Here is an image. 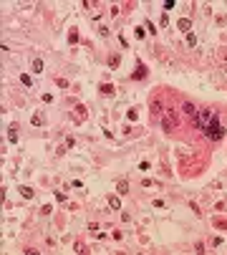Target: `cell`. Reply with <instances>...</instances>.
<instances>
[{"instance_id": "obj_5", "label": "cell", "mask_w": 227, "mask_h": 255, "mask_svg": "<svg viewBox=\"0 0 227 255\" xmlns=\"http://www.w3.org/2000/svg\"><path fill=\"white\" fill-rule=\"evenodd\" d=\"M109 207H111V210H121V200L116 197V194H111V197H109Z\"/></svg>"}, {"instance_id": "obj_16", "label": "cell", "mask_w": 227, "mask_h": 255, "mask_svg": "<svg viewBox=\"0 0 227 255\" xmlns=\"http://www.w3.org/2000/svg\"><path fill=\"white\" fill-rule=\"evenodd\" d=\"M20 81H23V84H25V86H30V84H33V81H30V76H25V73H23V76H20Z\"/></svg>"}, {"instance_id": "obj_14", "label": "cell", "mask_w": 227, "mask_h": 255, "mask_svg": "<svg viewBox=\"0 0 227 255\" xmlns=\"http://www.w3.org/2000/svg\"><path fill=\"white\" fill-rule=\"evenodd\" d=\"M33 124H35V126H41V124H43V116H41V114H35V116H33Z\"/></svg>"}, {"instance_id": "obj_10", "label": "cell", "mask_w": 227, "mask_h": 255, "mask_svg": "<svg viewBox=\"0 0 227 255\" xmlns=\"http://www.w3.org/2000/svg\"><path fill=\"white\" fill-rule=\"evenodd\" d=\"M20 194H23L25 200H30V197H33V189H30V187H20Z\"/></svg>"}, {"instance_id": "obj_7", "label": "cell", "mask_w": 227, "mask_h": 255, "mask_svg": "<svg viewBox=\"0 0 227 255\" xmlns=\"http://www.w3.org/2000/svg\"><path fill=\"white\" fill-rule=\"evenodd\" d=\"M179 28H182L184 33H189V28H192V23H189L187 18H182V20H179Z\"/></svg>"}, {"instance_id": "obj_9", "label": "cell", "mask_w": 227, "mask_h": 255, "mask_svg": "<svg viewBox=\"0 0 227 255\" xmlns=\"http://www.w3.org/2000/svg\"><path fill=\"white\" fill-rule=\"evenodd\" d=\"M101 93H104V96H111V93H114V86H111V84H104V86H101Z\"/></svg>"}, {"instance_id": "obj_3", "label": "cell", "mask_w": 227, "mask_h": 255, "mask_svg": "<svg viewBox=\"0 0 227 255\" xmlns=\"http://www.w3.org/2000/svg\"><path fill=\"white\" fill-rule=\"evenodd\" d=\"M162 126H164L167 131H174V129H177V114H174V111H167L164 119H162Z\"/></svg>"}, {"instance_id": "obj_6", "label": "cell", "mask_w": 227, "mask_h": 255, "mask_svg": "<svg viewBox=\"0 0 227 255\" xmlns=\"http://www.w3.org/2000/svg\"><path fill=\"white\" fill-rule=\"evenodd\" d=\"M144 76H146V68H144V66L139 63V66H136V71H134V78L139 81V78H144Z\"/></svg>"}, {"instance_id": "obj_4", "label": "cell", "mask_w": 227, "mask_h": 255, "mask_svg": "<svg viewBox=\"0 0 227 255\" xmlns=\"http://www.w3.org/2000/svg\"><path fill=\"white\" fill-rule=\"evenodd\" d=\"M182 111H184V114H187V116H189V119H192V121H194V119H197V109H194V106H192V104H189V101H187V104H184V106H182Z\"/></svg>"}, {"instance_id": "obj_12", "label": "cell", "mask_w": 227, "mask_h": 255, "mask_svg": "<svg viewBox=\"0 0 227 255\" xmlns=\"http://www.w3.org/2000/svg\"><path fill=\"white\" fill-rule=\"evenodd\" d=\"M187 43H189V46H194V43H197V35H194L192 30H189V33H187Z\"/></svg>"}, {"instance_id": "obj_11", "label": "cell", "mask_w": 227, "mask_h": 255, "mask_svg": "<svg viewBox=\"0 0 227 255\" xmlns=\"http://www.w3.org/2000/svg\"><path fill=\"white\" fill-rule=\"evenodd\" d=\"M8 139H10V142H18V131H15V126H10V131H8Z\"/></svg>"}, {"instance_id": "obj_15", "label": "cell", "mask_w": 227, "mask_h": 255, "mask_svg": "<svg viewBox=\"0 0 227 255\" xmlns=\"http://www.w3.org/2000/svg\"><path fill=\"white\" fill-rule=\"evenodd\" d=\"M68 41H71V43H76V41H78V33H76V30H71V35H68Z\"/></svg>"}, {"instance_id": "obj_1", "label": "cell", "mask_w": 227, "mask_h": 255, "mask_svg": "<svg viewBox=\"0 0 227 255\" xmlns=\"http://www.w3.org/2000/svg\"><path fill=\"white\" fill-rule=\"evenodd\" d=\"M207 139H212V142H220L222 136H225V126H222V121H220V116L217 114H212V119H210V124H207V129L202 131Z\"/></svg>"}, {"instance_id": "obj_2", "label": "cell", "mask_w": 227, "mask_h": 255, "mask_svg": "<svg viewBox=\"0 0 227 255\" xmlns=\"http://www.w3.org/2000/svg\"><path fill=\"white\" fill-rule=\"evenodd\" d=\"M210 119H212V111H210V109H199V111H197V119H194L197 129H199V131H204V129H207V124H210Z\"/></svg>"}, {"instance_id": "obj_17", "label": "cell", "mask_w": 227, "mask_h": 255, "mask_svg": "<svg viewBox=\"0 0 227 255\" xmlns=\"http://www.w3.org/2000/svg\"><path fill=\"white\" fill-rule=\"evenodd\" d=\"M116 187H119V192H126V189H129V184H126V182H119Z\"/></svg>"}, {"instance_id": "obj_13", "label": "cell", "mask_w": 227, "mask_h": 255, "mask_svg": "<svg viewBox=\"0 0 227 255\" xmlns=\"http://www.w3.org/2000/svg\"><path fill=\"white\" fill-rule=\"evenodd\" d=\"M109 66H111V68H116V66H119V56H116V53L109 58Z\"/></svg>"}, {"instance_id": "obj_8", "label": "cell", "mask_w": 227, "mask_h": 255, "mask_svg": "<svg viewBox=\"0 0 227 255\" xmlns=\"http://www.w3.org/2000/svg\"><path fill=\"white\" fill-rule=\"evenodd\" d=\"M33 71H35V73L43 71V61H41V58H35V61H33Z\"/></svg>"}]
</instances>
